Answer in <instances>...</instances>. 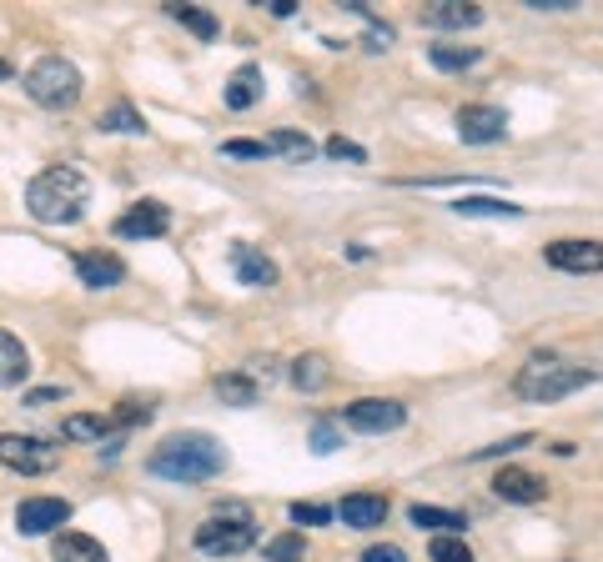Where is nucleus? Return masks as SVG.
<instances>
[{"label":"nucleus","instance_id":"nucleus-1","mask_svg":"<svg viewBox=\"0 0 603 562\" xmlns=\"http://www.w3.org/2000/svg\"><path fill=\"white\" fill-rule=\"evenodd\" d=\"M146 467H151V477H167V483H211L226 467V447L211 432H171Z\"/></svg>","mask_w":603,"mask_h":562},{"label":"nucleus","instance_id":"nucleus-2","mask_svg":"<svg viewBox=\"0 0 603 562\" xmlns=\"http://www.w3.org/2000/svg\"><path fill=\"white\" fill-rule=\"evenodd\" d=\"M91 207V182L76 166H51L26 186V211L46 226H71Z\"/></svg>","mask_w":603,"mask_h":562},{"label":"nucleus","instance_id":"nucleus-3","mask_svg":"<svg viewBox=\"0 0 603 562\" xmlns=\"http://www.w3.org/2000/svg\"><path fill=\"white\" fill-rule=\"evenodd\" d=\"M589 382H599V366H578L553 352H538L524 362V372H518L513 387H518L524 402H558V397L578 392V387H589Z\"/></svg>","mask_w":603,"mask_h":562},{"label":"nucleus","instance_id":"nucleus-4","mask_svg":"<svg viewBox=\"0 0 603 562\" xmlns=\"http://www.w3.org/2000/svg\"><path fill=\"white\" fill-rule=\"evenodd\" d=\"M81 91H86V80H81V71L66 55H40L26 71V96L36 105H46V111H71L81 101Z\"/></svg>","mask_w":603,"mask_h":562},{"label":"nucleus","instance_id":"nucleus-5","mask_svg":"<svg viewBox=\"0 0 603 562\" xmlns=\"http://www.w3.org/2000/svg\"><path fill=\"white\" fill-rule=\"evenodd\" d=\"M197 548L207 558H236V552L257 548V527H251V517L242 508H222L217 517H207L197 527Z\"/></svg>","mask_w":603,"mask_h":562},{"label":"nucleus","instance_id":"nucleus-6","mask_svg":"<svg viewBox=\"0 0 603 562\" xmlns=\"http://www.w3.org/2000/svg\"><path fill=\"white\" fill-rule=\"evenodd\" d=\"M61 462V447H51L46 437H30V432H0V467L21 472V477H40Z\"/></svg>","mask_w":603,"mask_h":562},{"label":"nucleus","instance_id":"nucleus-7","mask_svg":"<svg viewBox=\"0 0 603 562\" xmlns=\"http://www.w3.org/2000/svg\"><path fill=\"white\" fill-rule=\"evenodd\" d=\"M71 523V502L66 497H26L15 508V527L21 537H46V533H61Z\"/></svg>","mask_w":603,"mask_h":562},{"label":"nucleus","instance_id":"nucleus-8","mask_svg":"<svg viewBox=\"0 0 603 562\" xmlns=\"http://www.w3.org/2000/svg\"><path fill=\"white\" fill-rule=\"evenodd\" d=\"M407 422V407L403 402H393V397H357L353 407H347V427H357V432H397Z\"/></svg>","mask_w":603,"mask_h":562},{"label":"nucleus","instance_id":"nucleus-9","mask_svg":"<svg viewBox=\"0 0 603 562\" xmlns=\"http://www.w3.org/2000/svg\"><path fill=\"white\" fill-rule=\"evenodd\" d=\"M453 126H458V136L468 146H493L508 136V116H503L499 105H463L458 116H453Z\"/></svg>","mask_w":603,"mask_h":562},{"label":"nucleus","instance_id":"nucleus-10","mask_svg":"<svg viewBox=\"0 0 603 562\" xmlns=\"http://www.w3.org/2000/svg\"><path fill=\"white\" fill-rule=\"evenodd\" d=\"M167 232H171V211L161 201H136L116 222V236H126V241H151V236H167Z\"/></svg>","mask_w":603,"mask_h":562},{"label":"nucleus","instance_id":"nucleus-11","mask_svg":"<svg viewBox=\"0 0 603 562\" xmlns=\"http://www.w3.org/2000/svg\"><path fill=\"white\" fill-rule=\"evenodd\" d=\"M543 257H549V266H558V272H574V276L603 272V241H553Z\"/></svg>","mask_w":603,"mask_h":562},{"label":"nucleus","instance_id":"nucleus-12","mask_svg":"<svg viewBox=\"0 0 603 562\" xmlns=\"http://www.w3.org/2000/svg\"><path fill=\"white\" fill-rule=\"evenodd\" d=\"M76 276H81V287H121L126 282V262L121 257H111V251H81L76 257Z\"/></svg>","mask_w":603,"mask_h":562},{"label":"nucleus","instance_id":"nucleus-13","mask_svg":"<svg viewBox=\"0 0 603 562\" xmlns=\"http://www.w3.org/2000/svg\"><path fill=\"white\" fill-rule=\"evenodd\" d=\"M232 272L242 287H276V266L267 262L257 247H247V241H232Z\"/></svg>","mask_w":603,"mask_h":562},{"label":"nucleus","instance_id":"nucleus-14","mask_svg":"<svg viewBox=\"0 0 603 562\" xmlns=\"http://www.w3.org/2000/svg\"><path fill=\"white\" fill-rule=\"evenodd\" d=\"M337 517L347 527H382V523H387V497H382V492H353V497H342Z\"/></svg>","mask_w":603,"mask_h":562},{"label":"nucleus","instance_id":"nucleus-15","mask_svg":"<svg viewBox=\"0 0 603 562\" xmlns=\"http://www.w3.org/2000/svg\"><path fill=\"white\" fill-rule=\"evenodd\" d=\"M493 492L503 497V502H543V477H533V472L524 467H503L499 477H493Z\"/></svg>","mask_w":603,"mask_h":562},{"label":"nucleus","instance_id":"nucleus-16","mask_svg":"<svg viewBox=\"0 0 603 562\" xmlns=\"http://www.w3.org/2000/svg\"><path fill=\"white\" fill-rule=\"evenodd\" d=\"M422 21L438 30H463V26H478L483 21V5H463V0H438L422 11Z\"/></svg>","mask_w":603,"mask_h":562},{"label":"nucleus","instance_id":"nucleus-17","mask_svg":"<svg viewBox=\"0 0 603 562\" xmlns=\"http://www.w3.org/2000/svg\"><path fill=\"white\" fill-rule=\"evenodd\" d=\"M51 558L56 562H111L101 542H96V537H86V533H56Z\"/></svg>","mask_w":603,"mask_h":562},{"label":"nucleus","instance_id":"nucleus-18","mask_svg":"<svg viewBox=\"0 0 603 562\" xmlns=\"http://www.w3.org/2000/svg\"><path fill=\"white\" fill-rule=\"evenodd\" d=\"M26 377H30V357L21 347V337L0 332V387H21Z\"/></svg>","mask_w":603,"mask_h":562},{"label":"nucleus","instance_id":"nucleus-19","mask_svg":"<svg viewBox=\"0 0 603 562\" xmlns=\"http://www.w3.org/2000/svg\"><path fill=\"white\" fill-rule=\"evenodd\" d=\"M257 101H262V71L257 66L232 71V80H226V105H232V111H251Z\"/></svg>","mask_w":603,"mask_h":562},{"label":"nucleus","instance_id":"nucleus-20","mask_svg":"<svg viewBox=\"0 0 603 562\" xmlns=\"http://www.w3.org/2000/svg\"><path fill=\"white\" fill-rule=\"evenodd\" d=\"M407 523H413V527H433L438 537H463V527H468L458 512H447V508H422V502H418V508H407Z\"/></svg>","mask_w":603,"mask_h":562},{"label":"nucleus","instance_id":"nucleus-21","mask_svg":"<svg viewBox=\"0 0 603 562\" xmlns=\"http://www.w3.org/2000/svg\"><path fill=\"white\" fill-rule=\"evenodd\" d=\"M211 387H217V397H222L226 407H257V397H262L257 392V382L242 377V372H222Z\"/></svg>","mask_w":603,"mask_h":562},{"label":"nucleus","instance_id":"nucleus-22","mask_svg":"<svg viewBox=\"0 0 603 562\" xmlns=\"http://www.w3.org/2000/svg\"><path fill=\"white\" fill-rule=\"evenodd\" d=\"M111 427H116V417H86V412H76V417H66L61 437H66V442H101Z\"/></svg>","mask_w":603,"mask_h":562},{"label":"nucleus","instance_id":"nucleus-23","mask_svg":"<svg viewBox=\"0 0 603 562\" xmlns=\"http://www.w3.org/2000/svg\"><path fill=\"white\" fill-rule=\"evenodd\" d=\"M453 211H458V216H524V207L499 201V197H458Z\"/></svg>","mask_w":603,"mask_h":562},{"label":"nucleus","instance_id":"nucleus-24","mask_svg":"<svg viewBox=\"0 0 603 562\" xmlns=\"http://www.w3.org/2000/svg\"><path fill=\"white\" fill-rule=\"evenodd\" d=\"M292 382H297L302 392H322V387H328V362L317 352L297 357V362H292Z\"/></svg>","mask_w":603,"mask_h":562},{"label":"nucleus","instance_id":"nucleus-25","mask_svg":"<svg viewBox=\"0 0 603 562\" xmlns=\"http://www.w3.org/2000/svg\"><path fill=\"white\" fill-rule=\"evenodd\" d=\"M96 126H101V132H121V136H146V121H141V111H136V105H111V111H106L101 121H96Z\"/></svg>","mask_w":603,"mask_h":562},{"label":"nucleus","instance_id":"nucleus-26","mask_svg":"<svg viewBox=\"0 0 603 562\" xmlns=\"http://www.w3.org/2000/svg\"><path fill=\"white\" fill-rule=\"evenodd\" d=\"M171 21H182L186 30H197L201 40H217V15L201 11V5H167Z\"/></svg>","mask_w":603,"mask_h":562},{"label":"nucleus","instance_id":"nucleus-27","mask_svg":"<svg viewBox=\"0 0 603 562\" xmlns=\"http://www.w3.org/2000/svg\"><path fill=\"white\" fill-rule=\"evenodd\" d=\"M267 146H272V157H287V161H312V151H317L302 132H276V136H267Z\"/></svg>","mask_w":603,"mask_h":562},{"label":"nucleus","instance_id":"nucleus-28","mask_svg":"<svg viewBox=\"0 0 603 562\" xmlns=\"http://www.w3.org/2000/svg\"><path fill=\"white\" fill-rule=\"evenodd\" d=\"M262 552H267V562H302V558H307V537H302V527H297V533L272 537Z\"/></svg>","mask_w":603,"mask_h":562},{"label":"nucleus","instance_id":"nucleus-29","mask_svg":"<svg viewBox=\"0 0 603 562\" xmlns=\"http://www.w3.org/2000/svg\"><path fill=\"white\" fill-rule=\"evenodd\" d=\"M428 55H433L438 71H468L478 61V46H433Z\"/></svg>","mask_w":603,"mask_h":562},{"label":"nucleus","instance_id":"nucleus-30","mask_svg":"<svg viewBox=\"0 0 603 562\" xmlns=\"http://www.w3.org/2000/svg\"><path fill=\"white\" fill-rule=\"evenodd\" d=\"M428 558L433 562H478L463 537H433V542H428Z\"/></svg>","mask_w":603,"mask_h":562},{"label":"nucleus","instance_id":"nucleus-31","mask_svg":"<svg viewBox=\"0 0 603 562\" xmlns=\"http://www.w3.org/2000/svg\"><path fill=\"white\" fill-rule=\"evenodd\" d=\"M287 517L292 523H307V527H322V523H332V517H337V508H322V502H292L287 508Z\"/></svg>","mask_w":603,"mask_h":562},{"label":"nucleus","instance_id":"nucleus-32","mask_svg":"<svg viewBox=\"0 0 603 562\" xmlns=\"http://www.w3.org/2000/svg\"><path fill=\"white\" fill-rule=\"evenodd\" d=\"M222 157H236V161H262V157H272V146H267V141H222Z\"/></svg>","mask_w":603,"mask_h":562},{"label":"nucleus","instance_id":"nucleus-33","mask_svg":"<svg viewBox=\"0 0 603 562\" xmlns=\"http://www.w3.org/2000/svg\"><path fill=\"white\" fill-rule=\"evenodd\" d=\"M337 447H342L337 422H317V427H312V452H322V458H328V452H337Z\"/></svg>","mask_w":603,"mask_h":562},{"label":"nucleus","instance_id":"nucleus-34","mask_svg":"<svg viewBox=\"0 0 603 562\" xmlns=\"http://www.w3.org/2000/svg\"><path fill=\"white\" fill-rule=\"evenodd\" d=\"M328 157H337V161H368V151H362V146H353V141H342V136H332Z\"/></svg>","mask_w":603,"mask_h":562},{"label":"nucleus","instance_id":"nucleus-35","mask_svg":"<svg viewBox=\"0 0 603 562\" xmlns=\"http://www.w3.org/2000/svg\"><path fill=\"white\" fill-rule=\"evenodd\" d=\"M362 562H407V552L393 548V542H378V548L362 552Z\"/></svg>","mask_w":603,"mask_h":562},{"label":"nucleus","instance_id":"nucleus-36","mask_svg":"<svg viewBox=\"0 0 603 562\" xmlns=\"http://www.w3.org/2000/svg\"><path fill=\"white\" fill-rule=\"evenodd\" d=\"M146 417H151V407H136V402H121V412H116V422H121V427H132V422H146Z\"/></svg>","mask_w":603,"mask_h":562},{"label":"nucleus","instance_id":"nucleus-37","mask_svg":"<svg viewBox=\"0 0 603 562\" xmlns=\"http://www.w3.org/2000/svg\"><path fill=\"white\" fill-rule=\"evenodd\" d=\"M528 442H533V437H508V442H499V447H483L478 458H503V452H524Z\"/></svg>","mask_w":603,"mask_h":562},{"label":"nucleus","instance_id":"nucleus-38","mask_svg":"<svg viewBox=\"0 0 603 562\" xmlns=\"http://www.w3.org/2000/svg\"><path fill=\"white\" fill-rule=\"evenodd\" d=\"M56 397H66V387H36V392H26V407H46Z\"/></svg>","mask_w":603,"mask_h":562},{"label":"nucleus","instance_id":"nucleus-39","mask_svg":"<svg viewBox=\"0 0 603 562\" xmlns=\"http://www.w3.org/2000/svg\"><path fill=\"white\" fill-rule=\"evenodd\" d=\"M524 5H533V11H568L578 0H524Z\"/></svg>","mask_w":603,"mask_h":562},{"label":"nucleus","instance_id":"nucleus-40","mask_svg":"<svg viewBox=\"0 0 603 562\" xmlns=\"http://www.w3.org/2000/svg\"><path fill=\"white\" fill-rule=\"evenodd\" d=\"M0 80H11V61H0Z\"/></svg>","mask_w":603,"mask_h":562}]
</instances>
